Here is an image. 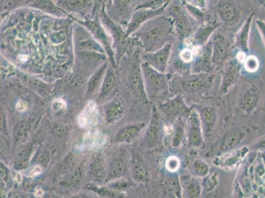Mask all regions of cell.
<instances>
[{
  "label": "cell",
  "mask_w": 265,
  "mask_h": 198,
  "mask_svg": "<svg viewBox=\"0 0 265 198\" xmlns=\"http://www.w3.org/2000/svg\"><path fill=\"white\" fill-rule=\"evenodd\" d=\"M174 30L172 18L162 15L144 23L137 34L148 52H154L171 42Z\"/></svg>",
  "instance_id": "1"
},
{
  "label": "cell",
  "mask_w": 265,
  "mask_h": 198,
  "mask_svg": "<svg viewBox=\"0 0 265 198\" xmlns=\"http://www.w3.org/2000/svg\"><path fill=\"white\" fill-rule=\"evenodd\" d=\"M140 67L148 99L166 97L170 91V75L161 73L145 62L142 63Z\"/></svg>",
  "instance_id": "2"
},
{
  "label": "cell",
  "mask_w": 265,
  "mask_h": 198,
  "mask_svg": "<svg viewBox=\"0 0 265 198\" xmlns=\"http://www.w3.org/2000/svg\"><path fill=\"white\" fill-rule=\"evenodd\" d=\"M157 108L162 119L173 123L179 118L187 119L192 110L186 105L184 99L180 94H177L175 97L160 104Z\"/></svg>",
  "instance_id": "3"
},
{
  "label": "cell",
  "mask_w": 265,
  "mask_h": 198,
  "mask_svg": "<svg viewBox=\"0 0 265 198\" xmlns=\"http://www.w3.org/2000/svg\"><path fill=\"white\" fill-rule=\"evenodd\" d=\"M170 17L174 20V31L177 35L183 40L192 38L195 28L196 20L193 19L184 7H172L170 11Z\"/></svg>",
  "instance_id": "4"
},
{
  "label": "cell",
  "mask_w": 265,
  "mask_h": 198,
  "mask_svg": "<svg viewBox=\"0 0 265 198\" xmlns=\"http://www.w3.org/2000/svg\"><path fill=\"white\" fill-rule=\"evenodd\" d=\"M215 79L213 73H198L181 77L178 79L179 87L185 93L197 94L211 88Z\"/></svg>",
  "instance_id": "5"
},
{
  "label": "cell",
  "mask_w": 265,
  "mask_h": 198,
  "mask_svg": "<svg viewBox=\"0 0 265 198\" xmlns=\"http://www.w3.org/2000/svg\"><path fill=\"white\" fill-rule=\"evenodd\" d=\"M195 58L191 64V72L192 74L208 73L213 71V48L211 40L201 48H194Z\"/></svg>",
  "instance_id": "6"
},
{
  "label": "cell",
  "mask_w": 265,
  "mask_h": 198,
  "mask_svg": "<svg viewBox=\"0 0 265 198\" xmlns=\"http://www.w3.org/2000/svg\"><path fill=\"white\" fill-rule=\"evenodd\" d=\"M186 120L187 144L190 148H201L203 144L204 134L199 113L195 108H193Z\"/></svg>",
  "instance_id": "7"
},
{
  "label": "cell",
  "mask_w": 265,
  "mask_h": 198,
  "mask_svg": "<svg viewBox=\"0 0 265 198\" xmlns=\"http://www.w3.org/2000/svg\"><path fill=\"white\" fill-rule=\"evenodd\" d=\"M242 63L236 58L228 61L224 65L222 73V80L220 91L226 94L230 91L239 81L241 74Z\"/></svg>",
  "instance_id": "8"
},
{
  "label": "cell",
  "mask_w": 265,
  "mask_h": 198,
  "mask_svg": "<svg viewBox=\"0 0 265 198\" xmlns=\"http://www.w3.org/2000/svg\"><path fill=\"white\" fill-rule=\"evenodd\" d=\"M211 40L214 67L224 66L228 62V58L231 52L229 40L219 32L214 34Z\"/></svg>",
  "instance_id": "9"
},
{
  "label": "cell",
  "mask_w": 265,
  "mask_h": 198,
  "mask_svg": "<svg viewBox=\"0 0 265 198\" xmlns=\"http://www.w3.org/2000/svg\"><path fill=\"white\" fill-rule=\"evenodd\" d=\"M162 120L158 108L154 106L152 110L151 119L144 137V140L149 148H156L161 144L163 130Z\"/></svg>",
  "instance_id": "10"
},
{
  "label": "cell",
  "mask_w": 265,
  "mask_h": 198,
  "mask_svg": "<svg viewBox=\"0 0 265 198\" xmlns=\"http://www.w3.org/2000/svg\"><path fill=\"white\" fill-rule=\"evenodd\" d=\"M172 42H168L160 50L144 55V62L161 73H166L172 53Z\"/></svg>",
  "instance_id": "11"
},
{
  "label": "cell",
  "mask_w": 265,
  "mask_h": 198,
  "mask_svg": "<svg viewBox=\"0 0 265 198\" xmlns=\"http://www.w3.org/2000/svg\"><path fill=\"white\" fill-rule=\"evenodd\" d=\"M130 160L131 159L130 158L127 150L120 149L117 151L110 164L106 183L119 179L123 176L128 170Z\"/></svg>",
  "instance_id": "12"
},
{
  "label": "cell",
  "mask_w": 265,
  "mask_h": 198,
  "mask_svg": "<svg viewBox=\"0 0 265 198\" xmlns=\"http://www.w3.org/2000/svg\"><path fill=\"white\" fill-rule=\"evenodd\" d=\"M168 5L156 10L146 9L137 10L132 15L131 21L128 24L126 36H129L133 32L137 31L144 23L149 21L150 20L154 19L158 16L162 15L163 12L164 11Z\"/></svg>",
  "instance_id": "13"
},
{
  "label": "cell",
  "mask_w": 265,
  "mask_h": 198,
  "mask_svg": "<svg viewBox=\"0 0 265 198\" xmlns=\"http://www.w3.org/2000/svg\"><path fill=\"white\" fill-rule=\"evenodd\" d=\"M195 109L199 113L204 136H211L217 127L218 121L217 110L211 105H201Z\"/></svg>",
  "instance_id": "14"
},
{
  "label": "cell",
  "mask_w": 265,
  "mask_h": 198,
  "mask_svg": "<svg viewBox=\"0 0 265 198\" xmlns=\"http://www.w3.org/2000/svg\"><path fill=\"white\" fill-rule=\"evenodd\" d=\"M218 15L224 24L234 26L241 17V10L236 3L231 1H221L217 5Z\"/></svg>",
  "instance_id": "15"
},
{
  "label": "cell",
  "mask_w": 265,
  "mask_h": 198,
  "mask_svg": "<svg viewBox=\"0 0 265 198\" xmlns=\"http://www.w3.org/2000/svg\"><path fill=\"white\" fill-rule=\"evenodd\" d=\"M219 26V22L217 20L202 24L197 28L192 38H191V44L193 45L194 48H201L205 46L210 41L211 36L215 34Z\"/></svg>",
  "instance_id": "16"
},
{
  "label": "cell",
  "mask_w": 265,
  "mask_h": 198,
  "mask_svg": "<svg viewBox=\"0 0 265 198\" xmlns=\"http://www.w3.org/2000/svg\"><path fill=\"white\" fill-rule=\"evenodd\" d=\"M249 150L247 147H244L225 154L219 155L214 160V163L221 168L224 169H232L238 166L245 157L248 154Z\"/></svg>",
  "instance_id": "17"
},
{
  "label": "cell",
  "mask_w": 265,
  "mask_h": 198,
  "mask_svg": "<svg viewBox=\"0 0 265 198\" xmlns=\"http://www.w3.org/2000/svg\"><path fill=\"white\" fill-rule=\"evenodd\" d=\"M247 136V130L244 128H235L230 130L224 136L220 146L219 154L223 155L234 151Z\"/></svg>",
  "instance_id": "18"
},
{
  "label": "cell",
  "mask_w": 265,
  "mask_h": 198,
  "mask_svg": "<svg viewBox=\"0 0 265 198\" xmlns=\"http://www.w3.org/2000/svg\"><path fill=\"white\" fill-rule=\"evenodd\" d=\"M129 83L130 89L134 97L142 103H147L148 97L144 87L141 67H135L132 71L129 77Z\"/></svg>",
  "instance_id": "19"
},
{
  "label": "cell",
  "mask_w": 265,
  "mask_h": 198,
  "mask_svg": "<svg viewBox=\"0 0 265 198\" xmlns=\"http://www.w3.org/2000/svg\"><path fill=\"white\" fill-rule=\"evenodd\" d=\"M130 170L136 183H146L150 179L149 171L144 159L139 155H134L130 160Z\"/></svg>",
  "instance_id": "20"
},
{
  "label": "cell",
  "mask_w": 265,
  "mask_h": 198,
  "mask_svg": "<svg viewBox=\"0 0 265 198\" xmlns=\"http://www.w3.org/2000/svg\"><path fill=\"white\" fill-rule=\"evenodd\" d=\"M260 96L254 87H249L242 93L238 101V107L240 112L245 115H250L258 105Z\"/></svg>",
  "instance_id": "21"
},
{
  "label": "cell",
  "mask_w": 265,
  "mask_h": 198,
  "mask_svg": "<svg viewBox=\"0 0 265 198\" xmlns=\"http://www.w3.org/2000/svg\"><path fill=\"white\" fill-rule=\"evenodd\" d=\"M145 126L144 122H136L124 126L116 134V142L123 144L134 142L139 136Z\"/></svg>",
  "instance_id": "22"
},
{
  "label": "cell",
  "mask_w": 265,
  "mask_h": 198,
  "mask_svg": "<svg viewBox=\"0 0 265 198\" xmlns=\"http://www.w3.org/2000/svg\"><path fill=\"white\" fill-rule=\"evenodd\" d=\"M124 110L123 100L120 97L116 98L104 107L106 121L109 124L115 123L124 115Z\"/></svg>",
  "instance_id": "23"
},
{
  "label": "cell",
  "mask_w": 265,
  "mask_h": 198,
  "mask_svg": "<svg viewBox=\"0 0 265 198\" xmlns=\"http://www.w3.org/2000/svg\"><path fill=\"white\" fill-rule=\"evenodd\" d=\"M253 17H254V13L251 14L247 18L244 23L242 24L241 28L238 30L235 36L234 44H235L236 48L239 49L240 52L246 53L250 50V48H249V40H250Z\"/></svg>",
  "instance_id": "24"
},
{
  "label": "cell",
  "mask_w": 265,
  "mask_h": 198,
  "mask_svg": "<svg viewBox=\"0 0 265 198\" xmlns=\"http://www.w3.org/2000/svg\"><path fill=\"white\" fill-rule=\"evenodd\" d=\"M90 173L94 181L97 183L106 182L108 172L103 155L97 154L93 157L90 164Z\"/></svg>",
  "instance_id": "25"
},
{
  "label": "cell",
  "mask_w": 265,
  "mask_h": 198,
  "mask_svg": "<svg viewBox=\"0 0 265 198\" xmlns=\"http://www.w3.org/2000/svg\"><path fill=\"white\" fill-rule=\"evenodd\" d=\"M116 86V77L113 71L111 68L108 69L107 74L104 78L102 83L101 91H100L99 99L100 101H104L109 95H111Z\"/></svg>",
  "instance_id": "26"
},
{
  "label": "cell",
  "mask_w": 265,
  "mask_h": 198,
  "mask_svg": "<svg viewBox=\"0 0 265 198\" xmlns=\"http://www.w3.org/2000/svg\"><path fill=\"white\" fill-rule=\"evenodd\" d=\"M185 118H179L174 123L172 137V146L175 148H179L184 138L185 133Z\"/></svg>",
  "instance_id": "27"
},
{
  "label": "cell",
  "mask_w": 265,
  "mask_h": 198,
  "mask_svg": "<svg viewBox=\"0 0 265 198\" xmlns=\"http://www.w3.org/2000/svg\"><path fill=\"white\" fill-rule=\"evenodd\" d=\"M83 171L82 167H77V168L73 169L61 181L62 187L66 188V189H70V188L78 185L79 182L82 179Z\"/></svg>",
  "instance_id": "28"
},
{
  "label": "cell",
  "mask_w": 265,
  "mask_h": 198,
  "mask_svg": "<svg viewBox=\"0 0 265 198\" xmlns=\"http://www.w3.org/2000/svg\"><path fill=\"white\" fill-rule=\"evenodd\" d=\"M86 189L105 198H124V196L119 193V192L113 191L107 187H99L93 184H89L86 186Z\"/></svg>",
  "instance_id": "29"
},
{
  "label": "cell",
  "mask_w": 265,
  "mask_h": 198,
  "mask_svg": "<svg viewBox=\"0 0 265 198\" xmlns=\"http://www.w3.org/2000/svg\"><path fill=\"white\" fill-rule=\"evenodd\" d=\"M107 69V64L103 65V66L100 67L97 71L94 73V74L92 75L91 78H90L88 83V89H87V93L91 94L95 91L96 89L99 87V85L101 84L102 79Z\"/></svg>",
  "instance_id": "30"
},
{
  "label": "cell",
  "mask_w": 265,
  "mask_h": 198,
  "mask_svg": "<svg viewBox=\"0 0 265 198\" xmlns=\"http://www.w3.org/2000/svg\"><path fill=\"white\" fill-rule=\"evenodd\" d=\"M30 124L26 122H21L17 124L14 129L13 137L15 143L22 142L25 140L29 134Z\"/></svg>",
  "instance_id": "31"
},
{
  "label": "cell",
  "mask_w": 265,
  "mask_h": 198,
  "mask_svg": "<svg viewBox=\"0 0 265 198\" xmlns=\"http://www.w3.org/2000/svg\"><path fill=\"white\" fill-rule=\"evenodd\" d=\"M30 152H31V148H26L19 153L14 165L15 169L20 170L26 168L29 161Z\"/></svg>",
  "instance_id": "32"
},
{
  "label": "cell",
  "mask_w": 265,
  "mask_h": 198,
  "mask_svg": "<svg viewBox=\"0 0 265 198\" xmlns=\"http://www.w3.org/2000/svg\"><path fill=\"white\" fill-rule=\"evenodd\" d=\"M80 57L82 60L89 63H97L105 60V57L104 55L99 54V52H87L83 51L80 52Z\"/></svg>",
  "instance_id": "33"
},
{
  "label": "cell",
  "mask_w": 265,
  "mask_h": 198,
  "mask_svg": "<svg viewBox=\"0 0 265 198\" xmlns=\"http://www.w3.org/2000/svg\"><path fill=\"white\" fill-rule=\"evenodd\" d=\"M183 3V7L188 12L189 15L191 16L196 21H203L205 18V13L203 10L199 9L195 6L191 5V4L187 3L186 1Z\"/></svg>",
  "instance_id": "34"
},
{
  "label": "cell",
  "mask_w": 265,
  "mask_h": 198,
  "mask_svg": "<svg viewBox=\"0 0 265 198\" xmlns=\"http://www.w3.org/2000/svg\"><path fill=\"white\" fill-rule=\"evenodd\" d=\"M245 69L248 72L254 73L258 70L260 67V62L256 56L254 55H251L247 57L244 62Z\"/></svg>",
  "instance_id": "35"
},
{
  "label": "cell",
  "mask_w": 265,
  "mask_h": 198,
  "mask_svg": "<svg viewBox=\"0 0 265 198\" xmlns=\"http://www.w3.org/2000/svg\"><path fill=\"white\" fill-rule=\"evenodd\" d=\"M81 48L87 52L103 53V49L94 40L88 39L80 42Z\"/></svg>",
  "instance_id": "36"
},
{
  "label": "cell",
  "mask_w": 265,
  "mask_h": 198,
  "mask_svg": "<svg viewBox=\"0 0 265 198\" xmlns=\"http://www.w3.org/2000/svg\"><path fill=\"white\" fill-rule=\"evenodd\" d=\"M193 169L197 175L200 177H205L209 172V167L203 161H196L193 165Z\"/></svg>",
  "instance_id": "37"
},
{
  "label": "cell",
  "mask_w": 265,
  "mask_h": 198,
  "mask_svg": "<svg viewBox=\"0 0 265 198\" xmlns=\"http://www.w3.org/2000/svg\"><path fill=\"white\" fill-rule=\"evenodd\" d=\"M179 58L185 64H191L195 58L194 51L189 48H183L179 53Z\"/></svg>",
  "instance_id": "38"
},
{
  "label": "cell",
  "mask_w": 265,
  "mask_h": 198,
  "mask_svg": "<svg viewBox=\"0 0 265 198\" xmlns=\"http://www.w3.org/2000/svg\"><path fill=\"white\" fill-rule=\"evenodd\" d=\"M36 7L39 9H43L44 11L49 12V13H56L57 9L55 7L54 4L51 3L50 1H38L35 3Z\"/></svg>",
  "instance_id": "39"
},
{
  "label": "cell",
  "mask_w": 265,
  "mask_h": 198,
  "mask_svg": "<svg viewBox=\"0 0 265 198\" xmlns=\"http://www.w3.org/2000/svg\"><path fill=\"white\" fill-rule=\"evenodd\" d=\"M200 194V187L197 182L193 181L188 187V195L190 198H198Z\"/></svg>",
  "instance_id": "40"
},
{
  "label": "cell",
  "mask_w": 265,
  "mask_h": 198,
  "mask_svg": "<svg viewBox=\"0 0 265 198\" xmlns=\"http://www.w3.org/2000/svg\"><path fill=\"white\" fill-rule=\"evenodd\" d=\"M130 187V183L126 181H119L109 185V188L113 190V191L119 192L123 191L124 189H128Z\"/></svg>",
  "instance_id": "41"
},
{
  "label": "cell",
  "mask_w": 265,
  "mask_h": 198,
  "mask_svg": "<svg viewBox=\"0 0 265 198\" xmlns=\"http://www.w3.org/2000/svg\"><path fill=\"white\" fill-rule=\"evenodd\" d=\"M167 168L171 172H175L179 167V161L177 157H171L167 160Z\"/></svg>",
  "instance_id": "42"
},
{
  "label": "cell",
  "mask_w": 265,
  "mask_h": 198,
  "mask_svg": "<svg viewBox=\"0 0 265 198\" xmlns=\"http://www.w3.org/2000/svg\"><path fill=\"white\" fill-rule=\"evenodd\" d=\"M36 161H37L38 163H39L40 164L45 166L48 164L49 161H50V155L46 151L44 152L43 151V152L38 154V156L36 157Z\"/></svg>",
  "instance_id": "43"
},
{
  "label": "cell",
  "mask_w": 265,
  "mask_h": 198,
  "mask_svg": "<svg viewBox=\"0 0 265 198\" xmlns=\"http://www.w3.org/2000/svg\"><path fill=\"white\" fill-rule=\"evenodd\" d=\"M187 3L191 4V5L195 6L199 9L203 10H205L206 7H207V1H186Z\"/></svg>",
  "instance_id": "44"
},
{
  "label": "cell",
  "mask_w": 265,
  "mask_h": 198,
  "mask_svg": "<svg viewBox=\"0 0 265 198\" xmlns=\"http://www.w3.org/2000/svg\"><path fill=\"white\" fill-rule=\"evenodd\" d=\"M66 5L67 7L69 9H78V8H81L84 5V1H66Z\"/></svg>",
  "instance_id": "45"
},
{
  "label": "cell",
  "mask_w": 265,
  "mask_h": 198,
  "mask_svg": "<svg viewBox=\"0 0 265 198\" xmlns=\"http://www.w3.org/2000/svg\"><path fill=\"white\" fill-rule=\"evenodd\" d=\"M257 25H258L259 30L262 34L263 39H264L265 44V23L264 21H261V20H258L257 21Z\"/></svg>",
  "instance_id": "46"
},
{
  "label": "cell",
  "mask_w": 265,
  "mask_h": 198,
  "mask_svg": "<svg viewBox=\"0 0 265 198\" xmlns=\"http://www.w3.org/2000/svg\"><path fill=\"white\" fill-rule=\"evenodd\" d=\"M42 172V168L41 166H39V165H37V166H36L34 167L33 169L31 171H30V177H36L38 176V175H40L41 174Z\"/></svg>",
  "instance_id": "47"
},
{
  "label": "cell",
  "mask_w": 265,
  "mask_h": 198,
  "mask_svg": "<svg viewBox=\"0 0 265 198\" xmlns=\"http://www.w3.org/2000/svg\"><path fill=\"white\" fill-rule=\"evenodd\" d=\"M69 198H97L93 196L89 195V194L86 193H78L77 195L72 196Z\"/></svg>",
  "instance_id": "48"
},
{
  "label": "cell",
  "mask_w": 265,
  "mask_h": 198,
  "mask_svg": "<svg viewBox=\"0 0 265 198\" xmlns=\"http://www.w3.org/2000/svg\"><path fill=\"white\" fill-rule=\"evenodd\" d=\"M35 195L36 196V197H37L38 198H42V197H43V195H44V192L42 191V190H37V191H36L35 192Z\"/></svg>",
  "instance_id": "49"
}]
</instances>
